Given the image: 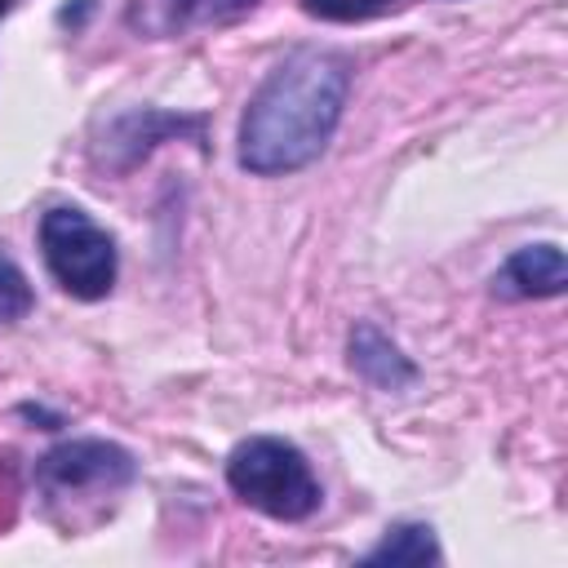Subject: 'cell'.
<instances>
[{"label": "cell", "instance_id": "6da1fadb", "mask_svg": "<svg viewBox=\"0 0 568 568\" xmlns=\"http://www.w3.org/2000/svg\"><path fill=\"white\" fill-rule=\"evenodd\" d=\"M351 71L337 53L297 49L288 53L253 93L240 124V164L248 173H293L320 160L328 146L342 106H346Z\"/></svg>", "mask_w": 568, "mask_h": 568}, {"label": "cell", "instance_id": "7a4b0ae2", "mask_svg": "<svg viewBox=\"0 0 568 568\" xmlns=\"http://www.w3.org/2000/svg\"><path fill=\"white\" fill-rule=\"evenodd\" d=\"M226 484L240 501L271 519H306L320 506L311 462L275 435H253L226 457Z\"/></svg>", "mask_w": 568, "mask_h": 568}, {"label": "cell", "instance_id": "3957f363", "mask_svg": "<svg viewBox=\"0 0 568 568\" xmlns=\"http://www.w3.org/2000/svg\"><path fill=\"white\" fill-rule=\"evenodd\" d=\"M40 248L53 280L84 302H98L115 284V244L84 209H49L40 217Z\"/></svg>", "mask_w": 568, "mask_h": 568}, {"label": "cell", "instance_id": "277c9868", "mask_svg": "<svg viewBox=\"0 0 568 568\" xmlns=\"http://www.w3.org/2000/svg\"><path fill=\"white\" fill-rule=\"evenodd\" d=\"M133 470L138 466L120 444L71 439L40 457L36 484L44 488L49 501H93V497H115L133 479Z\"/></svg>", "mask_w": 568, "mask_h": 568}, {"label": "cell", "instance_id": "5b68a950", "mask_svg": "<svg viewBox=\"0 0 568 568\" xmlns=\"http://www.w3.org/2000/svg\"><path fill=\"white\" fill-rule=\"evenodd\" d=\"M493 284L506 297H555L568 284V262L555 244H528L501 266Z\"/></svg>", "mask_w": 568, "mask_h": 568}, {"label": "cell", "instance_id": "8992f818", "mask_svg": "<svg viewBox=\"0 0 568 568\" xmlns=\"http://www.w3.org/2000/svg\"><path fill=\"white\" fill-rule=\"evenodd\" d=\"M351 364L368 377V382H377L382 390H399V386H408L413 382V364L395 351V342H386L373 324H359L355 333H351Z\"/></svg>", "mask_w": 568, "mask_h": 568}, {"label": "cell", "instance_id": "52a82bcc", "mask_svg": "<svg viewBox=\"0 0 568 568\" xmlns=\"http://www.w3.org/2000/svg\"><path fill=\"white\" fill-rule=\"evenodd\" d=\"M364 564L373 568V564H439V546H435V532L426 528V524H399V528H390L368 555H364Z\"/></svg>", "mask_w": 568, "mask_h": 568}, {"label": "cell", "instance_id": "ba28073f", "mask_svg": "<svg viewBox=\"0 0 568 568\" xmlns=\"http://www.w3.org/2000/svg\"><path fill=\"white\" fill-rule=\"evenodd\" d=\"M160 133H200V120H173V115H160V111H142V115H129L111 129V146H129L124 164H133L138 155H146Z\"/></svg>", "mask_w": 568, "mask_h": 568}, {"label": "cell", "instance_id": "9c48e42d", "mask_svg": "<svg viewBox=\"0 0 568 568\" xmlns=\"http://www.w3.org/2000/svg\"><path fill=\"white\" fill-rule=\"evenodd\" d=\"M31 284H27V275L9 262V257H0V324H13V320H22L27 311H31Z\"/></svg>", "mask_w": 568, "mask_h": 568}, {"label": "cell", "instance_id": "30bf717a", "mask_svg": "<svg viewBox=\"0 0 568 568\" xmlns=\"http://www.w3.org/2000/svg\"><path fill=\"white\" fill-rule=\"evenodd\" d=\"M390 4L395 0H302V9L311 18H324V22H359V18H373Z\"/></svg>", "mask_w": 568, "mask_h": 568}, {"label": "cell", "instance_id": "8fae6325", "mask_svg": "<svg viewBox=\"0 0 568 568\" xmlns=\"http://www.w3.org/2000/svg\"><path fill=\"white\" fill-rule=\"evenodd\" d=\"M9 4H13V0H0V13H4V9H9Z\"/></svg>", "mask_w": 568, "mask_h": 568}]
</instances>
